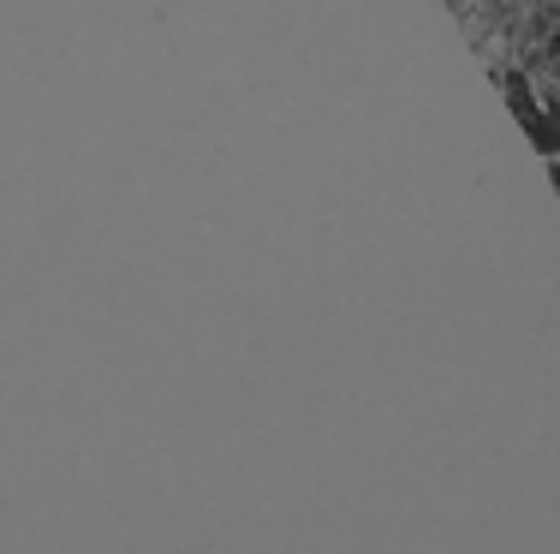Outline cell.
<instances>
[{
  "instance_id": "obj_1",
  "label": "cell",
  "mask_w": 560,
  "mask_h": 554,
  "mask_svg": "<svg viewBox=\"0 0 560 554\" xmlns=\"http://www.w3.org/2000/svg\"><path fill=\"white\" fill-rule=\"evenodd\" d=\"M506 102H513V114H518V126L530 131V143H537L542 155H555L560 150V126H555V108L542 114L537 102H530V90H525V78H506Z\"/></svg>"
}]
</instances>
